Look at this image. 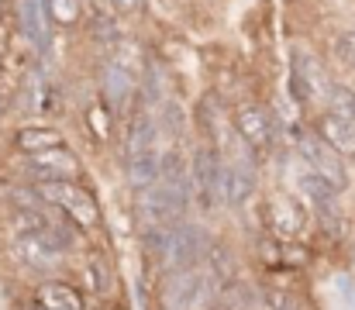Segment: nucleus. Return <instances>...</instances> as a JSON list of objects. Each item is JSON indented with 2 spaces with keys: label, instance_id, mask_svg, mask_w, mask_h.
Here are the masks:
<instances>
[{
  "label": "nucleus",
  "instance_id": "obj_1",
  "mask_svg": "<svg viewBox=\"0 0 355 310\" xmlns=\"http://www.w3.org/2000/svg\"><path fill=\"white\" fill-rule=\"evenodd\" d=\"M31 190H35V197L42 204H52V207H59V210H66L73 224L97 227L101 207L94 200V193H87L83 187H76L73 180H38Z\"/></svg>",
  "mask_w": 355,
  "mask_h": 310
},
{
  "label": "nucleus",
  "instance_id": "obj_2",
  "mask_svg": "<svg viewBox=\"0 0 355 310\" xmlns=\"http://www.w3.org/2000/svg\"><path fill=\"white\" fill-rule=\"evenodd\" d=\"M293 131H297V159L307 162L335 193H342V190L349 187V173H345L342 155H338L318 131H300V128H293Z\"/></svg>",
  "mask_w": 355,
  "mask_h": 310
},
{
  "label": "nucleus",
  "instance_id": "obj_3",
  "mask_svg": "<svg viewBox=\"0 0 355 310\" xmlns=\"http://www.w3.org/2000/svg\"><path fill=\"white\" fill-rule=\"evenodd\" d=\"M331 87H335V83L328 80L324 62H321L311 49L297 45V49L290 52V94H293L300 103L321 101V97L328 101Z\"/></svg>",
  "mask_w": 355,
  "mask_h": 310
},
{
  "label": "nucleus",
  "instance_id": "obj_4",
  "mask_svg": "<svg viewBox=\"0 0 355 310\" xmlns=\"http://www.w3.org/2000/svg\"><path fill=\"white\" fill-rule=\"evenodd\" d=\"M207 231L197 224H169V252H166V269L162 273H183L193 269L207 259Z\"/></svg>",
  "mask_w": 355,
  "mask_h": 310
},
{
  "label": "nucleus",
  "instance_id": "obj_5",
  "mask_svg": "<svg viewBox=\"0 0 355 310\" xmlns=\"http://www.w3.org/2000/svg\"><path fill=\"white\" fill-rule=\"evenodd\" d=\"M183 207H187V197L180 190L166 187L162 180H155L152 187L138 190V214L148 224H176L183 217Z\"/></svg>",
  "mask_w": 355,
  "mask_h": 310
},
{
  "label": "nucleus",
  "instance_id": "obj_6",
  "mask_svg": "<svg viewBox=\"0 0 355 310\" xmlns=\"http://www.w3.org/2000/svg\"><path fill=\"white\" fill-rule=\"evenodd\" d=\"M24 169H28L35 180H76V176H80L76 152L66 148V145H52V148L31 152V155L24 159Z\"/></svg>",
  "mask_w": 355,
  "mask_h": 310
},
{
  "label": "nucleus",
  "instance_id": "obj_7",
  "mask_svg": "<svg viewBox=\"0 0 355 310\" xmlns=\"http://www.w3.org/2000/svg\"><path fill=\"white\" fill-rule=\"evenodd\" d=\"M190 190L200 193V200L211 207L221 200L225 193V166H221V155L204 148L197 159H193V173H190Z\"/></svg>",
  "mask_w": 355,
  "mask_h": 310
},
{
  "label": "nucleus",
  "instance_id": "obj_8",
  "mask_svg": "<svg viewBox=\"0 0 355 310\" xmlns=\"http://www.w3.org/2000/svg\"><path fill=\"white\" fill-rule=\"evenodd\" d=\"M290 183H293V190L304 197V200H311L314 207H321V210H331L335 207V190L307 166V162H293L290 166Z\"/></svg>",
  "mask_w": 355,
  "mask_h": 310
},
{
  "label": "nucleus",
  "instance_id": "obj_9",
  "mask_svg": "<svg viewBox=\"0 0 355 310\" xmlns=\"http://www.w3.org/2000/svg\"><path fill=\"white\" fill-rule=\"evenodd\" d=\"M235 131L252 152H262L272 141V124H269V114L262 107H241L235 114Z\"/></svg>",
  "mask_w": 355,
  "mask_h": 310
},
{
  "label": "nucleus",
  "instance_id": "obj_10",
  "mask_svg": "<svg viewBox=\"0 0 355 310\" xmlns=\"http://www.w3.org/2000/svg\"><path fill=\"white\" fill-rule=\"evenodd\" d=\"M318 135L338 152V155H355V124L352 121H345V117H338V114H324L321 121H318Z\"/></svg>",
  "mask_w": 355,
  "mask_h": 310
},
{
  "label": "nucleus",
  "instance_id": "obj_11",
  "mask_svg": "<svg viewBox=\"0 0 355 310\" xmlns=\"http://www.w3.org/2000/svg\"><path fill=\"white\" fill-rule=\"evenodd\" d=\"M255 193V169H252V162H232V166H225V200L228 204H245L248 197Z\"/></svg>",
  "mask_w": 355,
  "mask_h": 310
},
{
  "label": "nucleus",
  "instance_id": "obj_12",
  "mask_svg": "<svg viewBox=\"0 0 355 310\" xmlns=\"http://www.w3.org/2000/svg\"><path fill=\"white\" fill-rule=\"evenodd\" d=\"M35 300H38V307L42 310H83L80 290H73V286L62 283V279H49V283H42L38 293H35Z\"/></svg>",
  "mask_w": 355,
  "mask_h": 310
},
{
  "label": "nucleus",
  "instance_id": "obj_13",
  "mask_svg": "<svg viewBox=\"0 0 355 310\" xmlns=\"http://www.w3.org/2000/svg\"><path fill=\"white\" fill-rule=\"evenodd\" d=\"M159 180L173 190H180L183 197H190V166L187 155L180 148H169L166 155H159Z\"/></svg>",
  "mask_w": 355,
  "mask_h": 310
},
{
  "label": "nucleus",
  "instance_id": "obj_14",
  "mask_svg": "<svg viewBox=\"0 0 355 310\" xmlns=\"http://www.w3.org/2000/svg\"><path fill=\"white\" fill-rule=\"evenodd\" d=\"M128 180L135 190H145L159 180V148L155 152H138V155H128Z\"/></svg>",
  "mask_w": 355,
  "mask_h": 310
},
{
  "label": "nucleus",
  "instance_id": "obj_15",
  "mask_svg": "<svg viewBox=\"0 0 355 310\" xmlns=\"http://www.w3.org/2000/svg\"><path fill=\"white\" fill-rule=\"evenodd\" d=\"M14 145L31 155V152H42V148H52V145H62V135L55 128H42V124H31V128H21L14 135Z\"/></svg>",
  "mask_w": 355,
  "mask_h": 310
},
{
  "label": "nucleus",
  "instance_id": "obj_16",
  "mask_svg": "<svg viewBox=\"0 0 355 310\" xmlns=\"http://www.w3.org/2000/svg\"><path fill=\"white\" fill-rule=\"evenodd\" d=\"M21 101L28 110H35V114H45L49 107H52V87H49V80L35 69V73H28V80H24V90H21Z\"/></svg>",
  "mask_w": 355,
  "mask_h": 310
},
{
  "label": "nucleus",
  "instance_id": "obj_17",
  "mask_svg": "<svg viewBox=\"0 0 355 310\" xmlns=\"http://www.w3.org/2000/svg\"><path fill=\"white\" fill-rule=\"evenodd\" d=\"M42 7H45L49 24L55 28H73L80 24V14H83V0H42Z\"/></svg>",
  "mask_w": 355,
  "mask_h": 310
},
{
  "label": "nucleus",
  "instance_id": "obj_18",
  "mask_svg": "<svg viewBox=\"0 0 355 310\" xmlns=\"http://www.w3.org/2000/svg\"><path fill=\"white\" fill-rule=\"evenodd\" d=\"M269 207H272V224L276 227H283L286 234H293V231H300V224H304V217H300V207L293 204V197H272L269 200Z\"/></svg>",
  "mask_w": 355,
  "mask_h": 310
},
{
  "label": "nucleus",
  "instance_id": "obj_19",
  "mask_svg": "<svg viewBox=\"0 0 355 310\" xmlns=\"http://www.w3.org/2000/svg\"><path fill=\"white\" fill-rule=\"evenodd\" d=\"M328 107H331V114H338V117H345V121L355 124V90H349V87H331Z\"/></svg>",
  "mask_w": 355,
  "mask_h": 310
},
{
  "label": "nucleus",
  "instance_id": "obj_20",
  "mask_svg": "<svg viewBox=\"0 0 355 310\" xmlns=\"http://www.w3.org/2000/svg\"><path fill=\"white\" fill-rule=\"evenodd\" d=\"M90 283H94V293H111V262L104 255H94V262H90Z\"/></svg>",
  "mask_w": 355,
  "mask_h": 310
},
{
  "label": "nucleus",
  "instance_id": "obj_21",
  "mask_svg": "<svg viewBox=\"0 0 355 310\" xmlns=\"http://www.w3.org/2000/svg\"><path fill=\"white\" fill-rule=\"evenodd\" d=\"M87 117H90L94 135H97V138H107V131H111V110H107V103H94Z\"/></svg>",
  "mask_w": 355,
  "mask_h": 310
},
{
  "label": "nucleus",
  "instance_id": "obj_22",
  "mask_svg": "<svg viewBox=\"0 0 355 310\" xmlns=\"http://www.w3.org/2000/svg\"><path fill=\"white\" fill-rule=\"evenodd\" d=\"M111 3H114L118 10H138V7H141V0H111Z\"/></svg>",
  "mask_w": 355,
  "mask_h": 310
},
{
  "label": "nucleus",
  "instance_id": "obj_23",
  "mask_svg": "<svg viewBox=\"0 0 355 310\" xmlns=\"http://www.w3.org/2000/svg\"><path fill=\"white\" fill-rule=\"evenodd\" d=\"M3 110H7V101H3V94H0V114H3Z\"/></svg>",
  "mask_w": 355,
  "mask_h": 310
},
{
  "label": "nucleus",
  "instance_id": "obj_24",
  "mask_svg": "<svg viewBox=\"0 0 355 310\" xmlns=\"http://www.w3.org/2000/svg\"><path fill=\"white\" fill-rule=\"evenodd\" d=\"M7 3H10V0H0V14H3V10H7Z\"/></svg>",
  "mask_w": 355,
  "mask_h": 310
},
{
  "label": "nucleus",
  "instance_id": "obj_25",
  "mask_svg": "<svg viewBox=\"0 0 355 310\" xmlns=\"http://www.w3.org/2000/svg\"><path fill=\"white\" fill-rule=\"evenodd\" d=\"M214 310H218V307H214Z\"/></svg>",
  "mask_w": 355,
  "mask_h": 310
}]
</instances>
